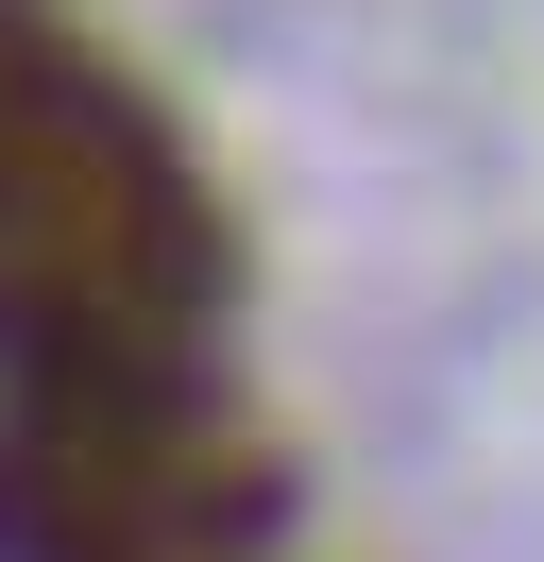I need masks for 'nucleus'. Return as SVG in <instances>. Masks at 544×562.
Masks as SVG:
<instances>
[{
  "label": "nucleus",
  "instance_id": "f257e3e1",
  "mask_svg": "<svg viewBox=\"0 0 544 562\" xmlns=\"http://www.w3.org/2000/svg\"><path fill=\"white\" fill-rule=\"evenodd\" d=\"M222 290L238 239L188 137L52 0H0V358L18 392H188Z\"/></svg>",
  "mask_w": 544,
  "mask_h": 562
},
{
  "label": "nucleus",
  "instance_id": "f03ea898",
  "mask_svg": "<svg viewBox=\"0 0 544 562\" xmlns=\"http://www.w3.org/2000/svg\"><path fill=\"white\" fill-rule=\"evenodd\" d=\"M256 460L188 392H18L0 426V562H238Z\"/></svg>",
  "mask_w": 544,
  "mask_h": 562
}]
</instances>
